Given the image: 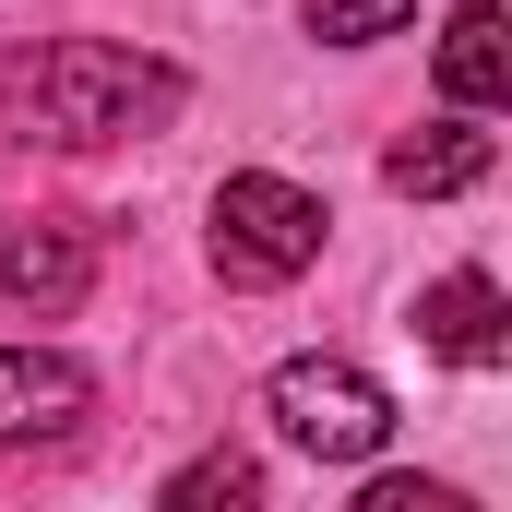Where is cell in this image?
Here are the masks:
<instances>
[{
  "instance_id": "obj_1",
  "label": "cell",
  "mask_w": 512,
  "mask_h": 512,
  "mask_svg": "<svg viewBox=\"0 0 512 512\" xmlns=\"http://www.w3.org/2000/svg\"><path fill=\"white\" fill-rule=\"evenodd\" d=\"M179 72L120 36H24L0 48V131L12 143H131L179 120Z\"/></svg>"
},
{
  "instance_id": "obj_2",
  "label": "cell",
  "mask_w": 512,
  "mask_h": 512,
  "mask_svg": "<svg viewBox=\"0 0 512 512\" xmlns=\"http://www.w3.org/2000/svg\"><path fill=\"white\" fill-rule=\"evenodd\" d=\"M322 191H298V179H274V167H239V179H215V274L227 286H286V274H310L322 262Z\"/></svg>"
},
{
  "instance_id": "obj_3",
  "label": "cell",
  "mask_w": 512,
  "mask_h": 512,
  "mask_svg": "<svg viewBox=\"0 0 512 512\" xmlns=\"http://www.w3.org/2000/svg\"><path fill=\"white\" fill-rule=\"evenodd\" d=\"M262 417L298 441V453H322V465H370L393 441V393L370 370H346V358H286L274 382H262Z\"/></svg>"
},
{
  "instance_id": "obj_4",
  "label": "cell",
  "mask_w": 512,
  "mask_h": 512,
  "mask_svg": "<svg viewBox=\"0 0 512 512\" xmlns=\"http://www.w3.org/2000/svg\"><path fill=\"white\" fill-rule=\"evenodd\" d=\"M84 405H96L84 358H60V346H0V441H48V429H72Z\"/></svg>"
},
{
  "instance_id": "obj_5",
  "label": "cell",
  "mask_w": 512,
  "mask_h": 512,
  "mask_svg": "<svg viewBox=\"0 0 512 512\" xmlns=\"http://www.w3.org/2000/svg\"><path fill=\"white\" fill-rule=\"evenodd\" d=\"M417 334H429L453 370H501L512 358V298L489 286V274H441V286L417 298Z\"/></svg>"
},
{
  "instance_id": "obj_6",
  "label": "cell",
  "mask_w": 512,
  "mask_h": 512,
  "mask_svg": "<svg viewBox=\"0 0 512 512\" xmlns=\"http://www.w3.org/2000/svg\"><path fill=\"white\" fill-rule=\"evenodd\" d=\"M84 274H96L84 227L36 215V227H12V251H0V298H12V310H36V322H60V310L84 298Z\"/></svg>"
},
{
  "instance_id": "obj_7",
  "label": "cell",
  "mask_w": 512,
  "mask_h": 512,
  "mask_svg": "<svg viewBox=\"0 0 512 512\" xmlns=\"http://www.w3.org/2000/svg\"><path fill=\"white\" fill-rule=\"evenodd\" d=\"M441 96H453L465 120L512 108V12L501 0H465V12L441 24Z\"/></svg>"
},
{
  "instance_id": "obj_8",
  "label": "cell",
  "mask_w": 512,
  "mask_h": 512,
  "mask_svg": "<svg viewBox=\"0 0 512 512\" xmlns=\"http://www.w3.org/2000/svg\"><path fill=\"white\" fill-rule=\"evenodd\" d=\"M382 179L405 191V203H441V191H477L489 179V131L477 120H429V131H405L382 155Z\"/></svg>"
},
{
  "instance_id": "obj_9",
  "label": "cell",
  "mask_w": 512,
  "mask_h": 512,
  "mask_svg": "<svg viewBox=\"0 0 512 512\" xmlns=\"http://www.w3.org/2000/svg\"><path fill=\"white\" fill-rule=\"evenodd\" d=\"M215 501H262V465H251V453H203V465L167 477V512H215Z\"/></svg>"
},
{
  "instance_id": "obj_10",
  "label": "cell",
  "mask_w": 512,
  "mask_h": 512,
  "mask_svg": "<svg viewBox=\"0 0 512 512\" xmlns=\"http://www.w3.org/2000/svg\"><path fill=\"white\" fill-rule=\"evenodd\" d=\"M298 12H310V36H322V48H370V36H405V12H417V0H298Z\"/></svg>"
},
{
  "instance_id": "obj_11",
  "label": "cell",
  "mask_w": 512,
  "mask_h": 512,
  "mask_svg": "<svg viewBox=\"0 0 512 512\" xmlns=\"http://www.w3.org/2000/svg\"><path fill=\"white\" fill-rule=\"evenodd\" d=\"M358 512H465V501H453V489H429V477H382Z\"/></svg>"
}]
</instances>
